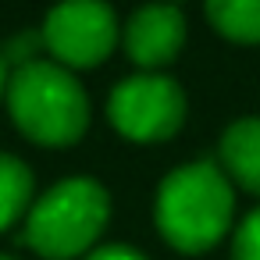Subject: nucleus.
<instances>
[{
  "mask_svg": "<svg viewBox=\"0 0 260 260\" xmlns=\"http://www.w3.org/2000/svg\"><path fill=\"white\" fill-rule=\"evenodd\" d=\"M235 189L221 164L189 160L164 175L157 185L153 221L168 246L178 253H203L232 228Z\"/></svg>",
  "mask_w": 260,
  "mask_h": 260,
  "instance_id": "1",
  "label": "nucleus"
},
{
  "mask_svg": "<svg viewBox=\"0 0 260 260\" xmlns=\"http://www.w3.org/2000/svg\"><path fill=\"white\" fill-rule=\"evenodd\" d=\"M8 111L40 146H72L89 128V96L57 61H32L8 75Z\"/></svg>",
  "mask_w": 260,
  "mask_h": 260,
  "instance_id": "2",
  "label": "nucleus"
},
{
  "mask_svg": "<svg viewBox=\"0 0 260 260\" xmlns=\"http://www.w3.org/2000/svg\"><path fill=\"white\" fill-rule=\"evenodd\" d=\"M111 217V196L93 178H64L25 214V246L47 260L89 256Z\"/></svg>",
  "mask_w": 260,
  "mask_h": 260,
  "instance_id": "3",
  "label": "nucleus"
},
{
  "mask_svg": "<svg viewBox=\"0 0 260 260\" xmlns=\"http://www.w3.org/2000/svg\"><path fill=\"white\" fill-rule=\"evenodd\" d=\"M111 125L136 143H160L171 139L185 121V93L171 75L139 72L114 86L107 100Z\"/></svg>",
  "mask_w": 260,
  "mask_h": 260,
  "instance_id": "4",
  "label": "nucleus"
},
{
  "mask_svg": "<svg viewBox=\"0 0 260 260\" xmlns=\"http://www.w3.org/2000/svg\"><path fill=\"white\" fill-rule=\"evenodd\" d=\"M43 43L57 64L72 68H96L118 43V15L96 0H72L57 4L43 18Z\"/></svg>",
  "mask_w": 260,
  "mask_h": 260,
  "instance_id": "5",
  "label": "nucleus"
},
{
  "mask_svg": "<svg viewBox=\"0 0 260 260\" xmlns=\"http://www.w3.org/2000/svg\"><path fill=\"white\" fill-rule=\"evenodd\" d=\"M121 36L132 64L143 72H160L178 57L185 43V15L175 4H146L128 15Z\"/></svg>",
  "mask_w": 260,
  "mask_h": 260,
  "instance_id": "6",
  "label": "nucleus"
},
{
  "mask_svg": "<svg viewBox=\"0 0 260 260\" xmlns=\"http://www.w3.org/2000/svg\"><path fill=\"white\" fill-rule=\"evenodd\" d=\"M221 168L242 189L260 196V118H239L221 136Z\"/></svg>",
  "mask_w": 260,
  "mask_h": 260,
  "instance_id": "7",
  "label": "nucleus"
},
{
  "mask_svg": "<svg viewBox=\"0 0 260 260\" xmlns=\"http://www.w3.org/2000/svg\"><path fill=\"white\" fill-rule=\"evenodd\" d=\"M32 171L15 153H0V232L32 210Z\"/></svg>",
  "mask_w": 260,
  "mask_h": 260,
  "instance_id": "8",
  "label": "nucleus"
},
{
  "mask_svg": "<svg viewBox=\"0 0 260 260\" xmlns=\"http://www.w3.org/2000/svg\"><path fill=\"white\" fill-rule=\"evenodd\" d=\"M210 25L235 43H260V0H210Z\"/></svg>",
  "mask_w": 260,
  "mask_h": 260,
  "instance_id": "9",
  "label": "nucleus"
},
{
  "mask_svg": "<svg viewBox=\"0 0 260 260\" xmlns=\"http://www.w3.org/2000/svg\"><path fill=\"white\" fill-rule=\"evenodd\" d=\"M40 50H47L40 29H25V32L11 36L4 47H0V54H4V64H8L11 72H15V68H25V64H32V61H43Z\"/></svg>",
  "mask_w": 260,
  "mask_h": 260,
  "instance_id": "10",
  "label": "nucleus"
},
{
  "mask_svg": "<svg viewBox=\"0 0 260 260\" xmlns=\"http://www.w3.org/2000/svg\"><path fill=\"white\" fill-rule=\"evenodd\" d=\"M232 260H260V207L242 217L232 239Z\"/></svg>",
  "mask_w": 260,
  "mask_h": 260,
  "instance_id": "11",
  "label": "nucleus"
},
{
  "mask_svg": "<svg viewBox=\"0 0 260 260\" xmlns=\"http://www.w3.org/2000/svg\"><path fill=\"white\" fill-rule=\"evenodd\" d=\"M82 260H146L139 249H132V246H121V242H114V246H100V249H93L89 256H82Z\"/></svg>",
  "mask_w": 260,
  "mask_h": 260,
  "instance_id": "12",
  "label": "nucleus"
},
{
  "mask_svg": "<svg viewBox=\"0 0 260 260\" xmlns=\"http://www.w3.org/2000/svg\"><path fill=\"white\" fill-rule=\"evenodd\" d=\"M8 75H11V68L4 64V54H0V96L8 93Z\"/></svg>",
  "mask_w": 260,
  "mask_h": 260,
  "instance_id": "13",
  "label": "nucleus"
},
{
  "mask_svg": "<svg viewBox=\"0 0 260 260\" xmlns=\"http://www.w3.org/2000/svg\"><path fill=\"white\" fill-rule=\"evenodd\" d=\"M0 260H15V256H4V253H0Z\"/></svg>",
  "mask_w": 260,
  "mask_h": 260,
  "instance_id": "14",
  "label": "nucleus"
}]
</instances>
